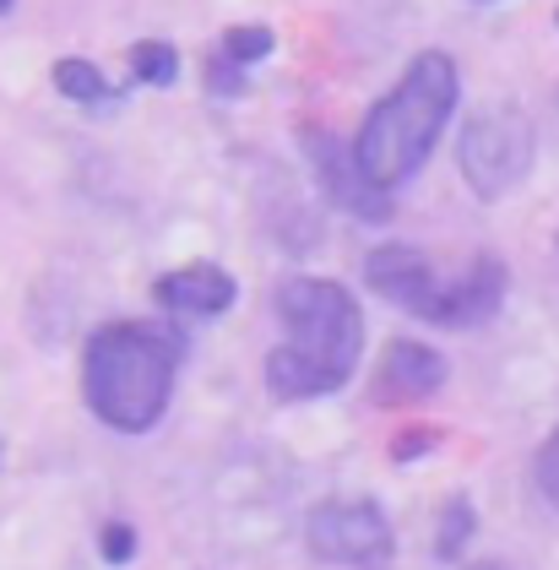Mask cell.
Instances as JSON below:
<instances>
[{
    "instance_id": "1",
    "label": "cell",
    "mask_w": 559,
    "mask_h": 570,
    "mask_svg": "<svg viewBox=\"0 0 559 570\" xmlns=\"http://www.w3.org/2000/svg\"><path fill=\"white\" fill-rule=\"evenodd\" d=\"M283 343L266 353V386L283 402L332 396L347 386L364 353V315L337 277H288L277 288Z\"/></svg>"
},
{
    "instance_id": "2",
    "label": "cell",
    "mask_w": 559,
    "mask_h": 570,
    "mask_svg": "<svg viewBox=\"0 0 559 570\" xmlns=\"http://www.w3.org/2000/svg\"><path fill=\"white\" fill-rule=\"evenodd\" d=\"M185 358V337L158 321H109L82 348V396L87 407L120 430L147 435L174 396V375Z\"/></svg>"
},
{
    "instance_id": "3",
    "label": "cell",
    "mask_w": 559,
    "mask_h": 570,
    "mask_svg": "<svg viewBox=\"0 0 559 570\" xmlns=\"http://www.w3.org/2000/svg\"><path fill=\"white\" fill-rule=\"evenodd\" d=\"M457 92H462V82H457L451 55L424 49L408 60L402 82L370 109V120L353 136V158L375 190H396L402 179L424 169L434 141L445 136V120L457 115Z\"/></svg>"
},
{
    "instance_id": "4",
    "label": "cell",
    "mask_w": 559,
    "mask_h": 570,
    "mask_svg": "<svg viewBox=\"0 0 559 570\" xmlns=\"http://www.w3.org/2000/svg\"><path fill=\"white\" fill-rule=\"evenodd\" d=\"M364 283L386 299L434 326H483L506 305V262L500 256H473L462 272L440 277L419 245H381L364 256Z\"/></svg>"
},
{
    "instance_id": "5",
    "label": "cell",
    "mask_w": 559,
    "mask_h": 570,
    "mask_svg": "<svg viewBox=\"0 0 559 570\" xmlns=\"http://www.w3.org/2000/svg\"><path fill=\"white\" fill-rule=\"evenodd\" d=\"M532 120L521 115L517 104H489L478 109L462 131V147H457V164H462V179L473 185L478 202H500L511 196L527 169H532Z\"/></svg>"
},
{
    "instance_id": "6",
    "label": "cell",
    "mask_w": 559,
    "mask_h": 570,
    "mask_svg": "<svg viewBox=\"0 0 559 570\" xmlns=\"http://www.w3.org/2000/svg\"><path fill=\"white\" fill-rule=\"evenodd\" d=\"M310 554L332 566H381L391 560V522L375 500H326L304 522Z\"/></svg>"
},
{
    "instance_id": "7",
    "label": "cell",
    "mask_w": 559,
    "mask_h": 570,
    "mask_svg": "<svg viewBox=\"0 0 559 570\" xmlns=\"http://www.w3.org/2000/svg\"><path fill=\"white\" fill-rule=\"evenodd\" d=\"M445 358L430 348V343H413V337H396L386 353H381V364H375V402L381 407H413V402H424L445 386Z\"/></svg>"
},
{
    "instance_id": "8",
    "label": "cell",
    "mask_w": 559,
    "mask_h": 570,
    "mask_svg": "<svg viewBox=\"0 0 559 570\" xmlns=\"http://www.w3.org/2000/svg\"><path fill=\"white\" fill-rule=\"evenodd\" d=\"M310 153H315V175L326 185V196L347 207V213H359V218H386V190H375L364 169H359V158H353V147H337L332 136H310Z\"/></svg>"
},
{
    "instance_id": "9",
    "label": "cell",
    "mask_w": 559,
    "mask_h": 570,
    "mask_svg": "<svg viewBox=\"0 0 559 570\" xmlns=\"http://www.w3.org/2000/svg\"><path fill=\"white\" fill-rule=\"evenodd\" d=\"M239 283L223 272V266H179V272H164L158 277V305L174 309V315H223L234 305Z\"/></svg>"
},
{
    "instance_id": "10",
    "label": "cell",
    "mask_w": 559,
    "mask_h": 570,
    "mask_svg": "<svg viewBox=\"0 0 559 570\" xmlns=\"http://www.w3.org/2000/svg\"><path fill=\"white\" fill-rule=\"evenodd\" d=\"M49 82H55V92H66L71 104H87V109H98V104L115 109V104H120V88H115L98 66L77 60V55H71V60H55V66H49Z\"/></svg>"
},
{
    "instance_id": "11",
    "label": "cell",
    "mask_w": 559,
    "mask_h": 570,
    "mask_svg": "<svg viewBox=\"0 0 559 570\" xmlns=\"http://www.w3.org/2000/svg\"><path fill=\"white\" fill-rule=\"evenodd\" d=\"M468 538H473V505H468V494H457V500H445V511H440L434 554H440V560H457V554L468 549Z\"/></svg>"
},
{
    "instance_id": "12",
    "label": "cell",
    "mask_w": 559,
    "mask_h": 570,
    "mask_svg": "<svg viewBox=\"0 0 559 570\" xmlns=\"http://www.w3.org/2000/svg\"><path fill=\"white\" fill-rule=\"evenodd\" d=\"M174 77H179V55H174L169 45L147 39V45L130 49V82H147V88H169Z\"/></svg>"
},
{
    "instance_id": "13",
    "label": "cell",
    "mask_w": 559,
    "mask_h": 570,
    "mask_svg": "<svg viewBox=\"0 0 559 570\" xmlns=\"http://www.w3.org/2000/svg\"><path fill=\"white\" fill-rule=\"evenodd\" d=\"M272 28H261V22H239V28H228L223 33V55L234 60V66H256V60H266L272 55Z\"/></svg>"
},
{
    "instance_id": "14",
    "label": "cell",
    "mask_w": 559,
    "mask_h": 570,
    "mask_svg": "<svg viewBox=\"0 0 559 570\" xmlns=\"http://www.w3.org/2000/svg\"><path fill=\"white\" fill-rule=\"evenodd\" d=\"M98 549H104L109 566H126L130 554H136V532H130L126 522H109L104 527V538H98Z\"/></svg>"
},
{
    "instance_id": "15",
    "label": "cell",
    "mask_w": 559,
    "mask_h": 570,
    "mask_svg": "<svg viewBox=\"0 0 559 570\" xmlns=\"http://www.w3.org/2000/svg\"><path fill=\"white\" fill-rule=\"evenodd\" d=\"M538 489H543V494L559 505V430L549 435V445L538 451Z\"/></svg>"
},
{
    "instance_id": "16",
    "label": "cell",
    "mask_w": 559,
    "mask_h": 570,
    "mask_svg": "<svg viewBox=\"0 0 559 570\" xmlns=\"http://www.w3.org/2000/svg\"><path fill=\"white\" fill-rule=\"evenodd\" d=\"M213 92H245V66H234L228 55L213 60Z\"/></svg>"
},
{
    "instance_id": "17",
    "label": "cell",
    "mask_w": 559,
    "mask_h": 570,
    "mask_svg": "<svg viewBox=\"0 0 559 570\" xmlns=\"http://www.w3.org/2000/svg\"><path fill=\"white\" fill-rule=\"evenodd\" d=\"M424 451H434L430 430H424V435H396L391 440V456H396V462H413V456H424Z\"/></svg>"
},
{
    "instance_id": "18",
    "label": "cell",
    "mask_w": 559,
    "mask_h": 570,
    "mask_svg": "<svg viewBox=\"0 0 559 570\" xmlns=\"http://www.w3.org/2000/svg\"><path fill=\"white\" fill-rule=\"evenodd\" d=\"M473 570H511V566H494V560H483V566H473Z\"/></svg>"
},
{
    "instance_id": "19",
    "label": "cell",
    "mask_w": 559,
    "mask_h": 570,
    "mask_svg": "<svg viewBox=\"0 0 559 570\" xmlns=\"http://www.w3.org/2000/svg\"><path fill=\"white\" fill-rule=\"evenodd\" d=\"M11 6H17V0H0V17H6V11H11Z\"/></svg>"
}]
</instances>
